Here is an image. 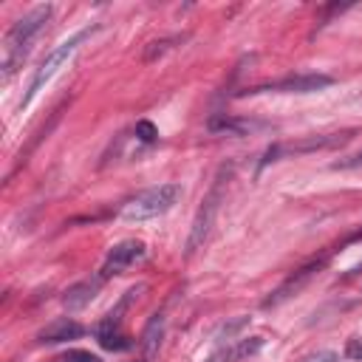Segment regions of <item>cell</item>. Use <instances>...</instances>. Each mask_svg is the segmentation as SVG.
Segmentation results:
<instances>
[{
  "label": "cell",
  "mask_w": 362,
  "mask_h": 362,
  "mask_svg": "<svg viewBox=\"0 0 362 362\" xmlns=\"http://www.w3.org/2000/svg\"><path fill=\"white\" fill-rule=\"evenodd\" d=\"M51 17V6L42 3V6H34L28 14H23L6 34V42H3V82L11 79V74L17 71V65L25 59L28 48H31V40L42 31V25L48 23Z\"/></svg>",
  "instance_id": "cell-1"
},
{
  "label": "cell",
  "mask_w": 362,
  "mask_h": 362,
  "mask_svg": "<svg viewBox=\"0 0 362 362\" xmlns=\"http://www.w3.org/2000/svg\"><path fill=\"white\" fill-rule=\"evenodd\" d=\"M181 198V187L178 184H158V187H150L144 192H139L136 198H130L124 206H122V218L124 221H147V218H156V215H164L170 212Z\"/></svg>",
  "instance_id": "cell-2"
},
{
  "label": "cell",
  "mask_w": 362,
  "mask_h": 362,
  "mask_svg": "<svg viewBox=\"0 0 362 362\" xmlns=\"http://www.w3.org/2000/svg\"><path fill=\"white\" fill-rule=\"evenodd\" d=\"M93 31H96V25H88V28H82V31L71 34L68 40H62V42H59V45H57V48H54V51L40 62V68L34 71V76H31V82H28V90H25V96H23V102H20V110H25V107L31 105V99H34V96L42 90V85L57 74V68H59V65H62V62H65V59L79 48V42H82L88 34H93Z\"/></svg>",
  "instance_id": "cell-3"
},
{
  "label": "cell",
  "mask_w": 362,
  "mask_h": 362,
  "mask_svg": "<svg viewBox=\"0 0 362 362\" xmlns=\"http://www.w3.org/2000/svg\"><path fill=\"white\" fill-rule=\"evenodd\" d=\"M229 173H232V170L223 167V170L218 173L215 184H212V189H209L206 198L201 201V206H198V212H195V221H192V229H189V238H187V257L195 255V252L204 246V240H206V235H209V229H212V223H215V215H218V209H221V198H223V187H226Z\"/></svg>",
  "instance_id": "cell-4"
},
{
  "label": "cell",
  "mask_w": 362,
  "mask_h": 362,
  "mask_svg": "<svg viewBox=\"0 0 362 362\" xmlns=\"http://www.w3.org/2000/svg\"><path fill=\"white\" fill-rule=\"evenodd\" d=\"M141 257H144V243L141 240H122V243H116L107 252V257H105V263L99 269V280H110V277L122 274L124 269H130Z\"/></svg>",
  "instance_id": "cell-5"
},
{
  "label": "cell",
  "mask_w": 362,
  "mask_h": 362,
  "mask_svg": "<svg viewBox=\"0 0 362 362\" xmlns=\"http://www.w3.org/2000/svg\"><path fill=\"white\" fill-rule=\"evenodd\" d=\"M334 79L325 76V74H297V76H286L280 82H266V85H257L252 88L249 93H263V90H283V93H311V90H320V88H328Z\"/></svg>",
  "instance_id": "cell-6"
},
{
  "label": "cell",
  "mask_w": 362,
  "mask_h": 362,
  "mask_svg": "<svg viewBox=\"0 0 362 362\" xmlns=\"http://www.w3.org/2000/svg\"><path fill=\"white\" fill-rule=\"evenodd\" d=\"M322 263H325V257H322V260H311L308 266L297 269V272H294V274H291V277H288V280H286V283H283V286H280V288H277L272 297H266V300H263V305H277V303H283L286 297H291L297 288H303V286L311 280V274H314V272H317Z\"/></svg>",
  "instance_id": "cell-7"
},
{
  "label": "cell",
  "mask_w": 362,
  "mask_h": 362,
  "mask_svg": "<svg viewBox=\"0 0 362 362\" xmlns=\"http://www.w3.org/2000/svg\"><path fill=\"white\" fill-rule=\"evenodd\" d=\"M85 334V328L76 322V320H71V317H59V320H54V322H48L40 334H37V339L40 342H48V345H54V342H68V339H79Z\"/></svg>",
  "instance_id": "cell-8"
},
{
  "label": "cell",
  "mask_w": 362,
  "mask_h": 362,
  "mask_svg": "<svg viewBox=\"0 0 362 362\" xmlns=\"http://www.w3.org/2000/svg\"><path fill=\"white\" fill-rule=\"evenodd\" d=\"M99 283H102V280H82V283L71 286V288L65 291V297H62V305H65L68 311H79V308H85V305L96 297Z\"/></svg>",
  "instance_id": "cell-9"
},
{
  "label": "cell",
  "mask_w": 362,
  "mask_h": 362,
  "mask_svg": "<svg viewBox=\"0 0 362 362\" xmlns=\"http://www.w3.org/2000/svg\"><path fill=\"white\" fill-rule=\"evenodd\" d=\"M161 337H164V317H161V314H153L150 322H147L144 331H141V339H139V345H141L147 362L156 356V351H158V345H161Z\"/></svg>",
  "instance_id": "cell-10"
},
{
  "label": "cell",
  "mask_w": 362,
  "mask_h": 362,
  "mask_svg": "<svg viewBox=\"0 0 362 362\" xmlns=\"http://www.w3.org/2000/svg\"><path fill=\"white\" fill-rule=\"evenodd\" d=\"M263 127L260 122H252V119H226V116H218V119H209V130L212 133H232V136H243V133H252Z\"/></svg>",
  "instance_id": "cell-11"
},
{
  "label": "cell",
  "mask_w": 362,
  "mask_h": 362,
  "mask_svg": "<svg viewBox=\"0 0 362 362\" xmlns=\"http://www.w3.org/2000/svg\"><path fill=\"white\" fill-rule=\"evenodd\" d=\"M351 133H331V136H314V139H305V141H297V144H288V147H280V150H288V153H308V150H325V147H337L348 139Z\"/></svg>",
  "instance_id": "cell-12"
},
{
  "label": "cell",
  "mask_w": 362,
  "mask_h": 362,
  "mask_svg": "<svg viewBox=\"0 0 362 362\" xmlns=\"http://www.w3.org/2000/svg\"><path fill=\"white\" fill-rule=\"evenodd\" d=\"M260 348H263V337H249V339H235V345H229L223 354H226V362H235V359L257 354Z\"/></svg>",
  "instance_id": "cell-13"
},
{
  "label": "cell",
  "mask_w": 362,
  "mask_h": 362,
  "mask_svg": "<svg viewBox=\"0 0 362 362\" xmlns=\"http://www.w3.org/2000/svg\"><path fill=\"white\" fill-rule=\"evenodd\" d=\"M99 337V345L107 348V351H127L133 342L119 331V328H105V331H96Z\"/></svg>",
  "instance_id": "cell-14"
},
{
  "label": "cell",
  "mask_w": 362,
  "mask_h": 362,
  "mask_svg": "<svg viewBox=\"0 0 362 362\" xmlns=\"http://www.w3.org/2000/svg\"><path fill=\"white\" fill-rule=\"evenodd\" d=\"M136 139H139V141H144V144L158 141V130H156V124H153V122H147V119L136 122Z\"/></svg>",
  "instance_id": "cell-15"
},
{
  "label": "cell",
  "mask_w": 362,
  "mask_h": 362,
  "mask_svg": "<svg viewBox=\"0 0 362 362\" xmlns=\"http://www.w3.org/2000/svg\"><path fill=\"white\" fill-rule=\"evenodd\" d=\"M54 362H102V359L96 354H90V351H68Z\"/></svg>",
  "instance_id": "cell-16"
},
{
  "label": "cell",
  "mask_w": 362,
  "mask_h": 362,
  "mask_svg": "<svg viewBox=\"0 0 362 362\" xmlns=\"http://www.w3.org/2000/svg\"><path fill=\"white\" fill-rule=\"evenodd\" d=\"M175 40H178V37H173V40H156V42H150V48L144 51V59H147V62H150V59H156V57H158V54H164V51L170 48V42H175Z\"/></svg>",
  "instance_id": "cell-17"
},
{
  "label": "cell",
  "mask_w": 362,
  "mask_h": 362,
  "mask_svg": "<svg viewBox=\"0 0 362 362\" xmlns=\"http://www.w3.org/2000/svg\"><path fill=\"white\" fill-rule=\"evenodd\" d=\"M351 167H362V150L354 156H345L339 161H334V170H351Z\"/></svg>",
  "instance_id": "cell-18"
},
{
  "label": "cell",
  "mask_w": 362,
  "mask_h": 362,
  "mask_svg": "<svg viewBox=\"0 0 362 362\" xmlns=\"http://www.w3.org/2000/svg\"><path fill=\"white\" fill-rule=\"evenodd\" d=\"M345 356L348 359H356V362H362V339H348V345H345Z\"/></svg>",
  "instance_id": "cell-19"
},
{
  "label": "cell",
  "mask_w": 362,
  "mask_h": 362,
  "mask_svg": "<svg viewBox=\"0 0 362 362\" xmlns=\"http://www.w3.org/2000/svg\"><path fill=\"white\" fill-rule=\"evenodd\" d=\"M300 362H339V356L334 351H317V354H311V356H305Z\"/></svg>",
  "instance_id": "cell-20"
},
{
  "label": "cell",
  "mask_w": 362,
  "mask_h": 362,
  "mask_svg": "<svg viewBox=\"0 0 362 362\" xmlns=\"http://www.w3.org/2000/svg\"><path fill=\"white\" fill-rule=\"evenodd\" d=\"M206 362H226V354H223V351H221V354H215V356H209V359H206Z\"/></svg>",
  "instance_id": "cell-21"
},
{
  "label": "cell",
  "mask_w": 362,
  "mask_h": 362,
  "mask_svg": "<svg viewBox=\"0 0 362 362\" xmlns=\"http://www.w3.org/2000/svg\"><path fill=\"white\" fill-rule=\"evenodd\" d=\"M139 362H147V359H139Z\"/></svg>",
  "instance_id": "cell-22"
}]
</instances>
